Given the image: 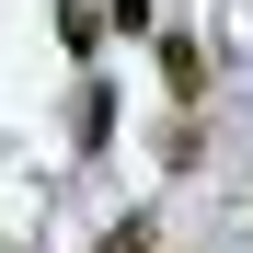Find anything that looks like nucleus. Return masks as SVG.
I'll return each instance as SVG.
<instances>
[{
    "mask_svg": "<svg viewBox=\"0 0 253 253\" xmlns=\"http://www.w3.org/2000/svg\"><path fill=\"white\" fill-rule=\"evenodd\" d=\"M58 46H69L81 69H92V58H104V12H92V0H58Z\"/></svg>",
    "mask_w": 253,
    "mask_h": 253,
    "instance_id": "7ed1b4c3",
    "label": "nucleus"
},
{
    "mask_svg": "<svg viewBox=\"0 0 253 253\" xmlns=\"http://www.w3.org/2000/svg\"><path fill=\"white\" fill-rule=\"evenodd\" d=\"M69 150H115V92H104V81H81V104H69Z\"/></svg>",
    "mask_w": 253,
    "mask_h": 253,
    "instance_id": "f03ea898",
    "label": "nucleus"
},
{
    "mask_svg": "<svg viewBox=\"0 0 253 253\" xmlns=\"http://www.w3.org/2000/svg\"><path fill=\"white\" fill-rule=\"evenodd\" d=\"M23 253H35V242H23Z\"/></svg>",
    "mask_w": 253,
    "mask_h": 253,
    "instance_id": "423d86ee",
    "label": "nucleus"
},
{
    "mask_svg": "<svg viewBox=\"0 0 253 253\" xmlns=\"http://www.w3.org/2000/svg\"><path fill=\"white\" fill-rule=\"evenodd\" d=\"M161 92L196 115V92H207V46H196V35H161Z\"/></svg>",
    "mask_w": 253,
    "mask_h": 253,
    "instance_id": "f257e3e1",
    "label": "nucleus"
},
{
    "mask_svg": "<svg viewBox=\"0 0 253 253\" xmlns=\"http://www.w3.org/2000/svg\"><path fill=\"white\" fill-rule=\"evenodd\" d=\"M92 253H161V219H150V207H138V219H115V230H104Z\"/></svg>",
    "mask_w": 253,
    "mask_h": 253,
    "instance_id": "20e7f679",
    "label": "nucleus"
},
{
    "mask_svg": "<svg viewBox=\"0 0 253 253\" xmlns=\"http://www.w3.org/2000/svg\"><path fill=\"white\" fill-rule=\"evenodd\" d=\"M138 23H150V0H115V35H138Z\"/></svg>",
    "mask_w": 253,
    "mask_h": 253,
    "instance_id": "39448f33",
    "label": "nucleus"
}]
</instances>
